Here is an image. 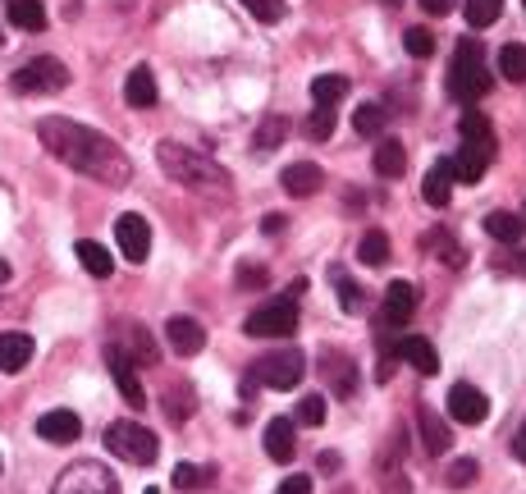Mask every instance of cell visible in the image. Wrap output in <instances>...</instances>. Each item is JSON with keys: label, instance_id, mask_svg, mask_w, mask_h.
Wrapping results in <instances>:
<instances>
[{"label": "cell", "instance_id": "obj_1", "mask_svg": "<svg viewBox=\"0 0 526 494\" xmlns=\"http://www.w3.org/2000/svg\"><path fill=\"white\" fill-rule=\"evenodd\" d=\"M37 138H42V147L51 151L55 161H65L69 170L106 183V188H124L133 179V161L119 151V142H110L106 133L87 129V124H74L65 115H46L37 124Z\"/></svg>", "mask_w": 526, "mask_h": 494}, {"label": "cell", "instance_id": "obj_2", "mask_svg": "<svg viewBox=\"0 0 526 494\" xmlns=\"http://www.w3.org/2000/svg\"><path fill=\"white\" fill-rule=\"evenodd\" d=\"M156 161H161V170L170 174L174 183L193 188V193L220 197V202H229V197H234V179L220 170V161L202 156V151L179 147V142H161V147H156Z\"/></svg>", "mask_w": 526, "mask_h": 494}, {"label": "cell", "instance_id": "obj_3", "mask_svg": "<svg viewBox=\"0 0 526 494\" xmlns=\"http://www.w3.org/2000/svg\"><path fill=\"white\" fill-rule=\"evenodd\" d=\"M490 69H485V55L476 42H458V51H453L449 60V97L462 101V106H472V101H481L485 92H490Z\"/></svg>", "mask_w": 526, "mask_h": 494}, {"label": "cell", "instance_id": "obj_4", "mask_svg": "<svg viewBox=\"0 0 526 494\" xmlns=\"http://www.w3.org/2000/svg\"><path fill=\"white\" fill-rule=\"evenodd\" d=\"M10 87H14V97H51V92H65L69 87V69L55 55H37V60L14 69Z\"/></svg>", "mask_w": 526, "mask_h": 494}, {"label": "cell", "instance_id": "obj_5", "mask_svg": "<svg viewBox=\"0 0 526 494\" xmlns=\"http://www.w3.org/2000/svg\"><path fill=\"white\" fill-rule=\"evenodd\" d=\"M106 449L124 462L151 467L156 453H161V440H156L147 426H138V421H115V426H106Z\"/></svg>", "mask_w": 526, "mask_h": 494}, {"label": "cell", "instance_id": "obj_6", "mask_svg": "<svg viewBox=\"0 0 526 494\" xmlns=\"http://www.w3.org/2000/svg\"><path fill=\"white\" fill-rule=\"evenodd\" d=\"M51 494H119V481L106 462H69L65 472L55 476Z\"/></svg>", "mask_w": 526, "mask_h": 494}, {"label": "cell", "instance_id": "obj_7", "mask_svg": "<svg viewBox=\"0 0 526 494\" xmlns=\"http://www.w3.org/2000/svg\"><path fill=\"white\" fill-rule=\"evenodd\" d=\"M307 376V357L298 348H284V353H266L252 362V385H266V389H293L298 380Z\"/></svg>", "mask_w": 526, "mask_h": 494}, {"label": "cell", "instance_id": "obj_8", "mask_svg": "<svg viewBox=\"0 0 526 494\" xmlns=\"http://www.w3.org/2000/svg\"><path fill=\"white\" fill-rule=\"evenodd\" d=\"M293 330H298V302L293 298L266 302L243 321V334H252V339H289Z\"/></svg>", "mask_w": 526, "mask_h": 494}, {"label": "cell", "instance_id": "obj_9", "mask_svg": "<svg viewBox=\"0 0 526 494\" xmlns=\"http://www.w3.org/2000/svg\"><path fill=\"white\" fill-rule=\"evenodd\" d=\"M321 385L330 389L334 398H353L357 385H362V371H357V362H353L348 353L330 348V353L321 357Z\"/></svg>", "mask_w": 526, "mask_h": 494}, {"label": "cell", "instance_id": "obj_10", "mask_svg": "<svg viewBox=\"0 0 526 494\" xmlns=\"http://www.w3.org/2000/svg\"><path fill=\"white\" fill-rule=\"evenodd\" d=\"M115 243H119V252H124V261L142 266V261H147V252H151V225L142 220V215L124 211L115 220Z\"/></svg>", "mask_w": 526, "mask_h": 494}, {"label": "cell", "instance_id": "obj_11", "mask_svg": "<svg viewBox=\"0 0 526 494\" xmlns=\"http://www.w3.org/2000/svg\"><path fill=\"white\" fill-rule=\"evenodd\" d=\"M376 481L385 494H412L408 476H403V430L385 444V453L376 458Z\"/></svg>", "mask_w": 526, "mask_h": 494}, {"label": "cell", "instance_id": "obj_12", "mask_svg": "<svg viewBox=\"0 0 526 494\" xmlns=\"http://www.w3.org/2000/svg\"><path fill=\"white\" fill-rule=\"evenodd\" d=\"M449 417L462 421V426H481V421L490 417V398H485L476 385H467V380H462V385L449 389Z\"/></svg>", "mask_w": 526, "mask_h": 494}, {"label": "cell", "instance_id": "obj_13", "mask_svg": "<svg viewBox=\"0 0 526 494\" xmlns=\"http://www.w3.org/2000/svg\"><path fill=\"white\" fill-rule=\"evenodd\" d=\"M106 366H110V376H115V385H119V398H124L129 408H142V403H147L142 380H138V371H133V362L119 353L115 344H106Z\"/></svg>", "mask_w": 526, "mask_h": 494}, {"label": "cell", "instance_id": "obj_14", "mask_svg": "<svg viewBox=\"0 0 526 494\" xmlns=\"http://www.w3.org/2000/svg\"><path fill=\"white\" fill-rule=\"evenodd\" d=\"M165 339H170V348L179 357H197L206 348V330L193 316H170V321H165Z\"/></svg>", "mask_w": 526, "mask_h": 494}, {"label": "cell", "instance_id": "obj_15", "mask_svg": "<svg viewBox=\"0 0 526 494\" xmlns=\"http://www.w3.org/2000/svg\"><path fill=\"white\" fill-rule=\"evenodd\" d=\"M37 435H42L46 444H74L78 435H83V421H78V412H69V408H51V412H42V421H37Z\"/></svg>", "mask_w": 526, "mask_h": 494}, {"label": "cell", "instance_id": "obj_16", "mask_svg": "<svg viewBox=\"0 0 526 494\" xmlns=\"http://www.w3.org/2000/svg\"><path fill=\"white\" fill-rule=\"evenodd\" d=\"M490 156H494L490 147H476V142H462V151L449 161L453 179H458V183H481V179H485V170H490Z\"/></svg>", "mask_w": 526, "mask_h": 494}, {"label": "cell", "instance_id": "obj_17", "mask_svg": "<svg viewBox=\"0 0 526 494\" xmlns=\"http://www.w3.org/2000/svg\"><path fill=\"white\" fill-rule=\"evenodd\" d=\"M403 362L417 371V376H435L440 371V353H435V344L430 339H421V334H408V339H398V348H394Z\"/></svg>", "mask_w": 526, "mask_h": 494}, {"label": "cell", "instance_id": "obj_18", "mask_svg": "<svg viewBox=\"0 0 526 494\" xmlns=\"http://www.w3.org/2000/svg\"><path fill=\"white\" fill-rule=\"evenodd\" d=\"M33 334H23V330H10V334H0V371H10V376H19L23 366L33 362Z\"/></svg>", "mask_w": 526, "mask_h": 494}, {"label": "cell", "instance_id": "obj_19", "mask_svg": "<svg viewBox=\"0 0 526 494\" xmlns=\"http://www.w3.org/2000/svg\"><path fill=\"white\" fill-rule=\"evenodd\" d=\"M321 183H325V170L321 165H312V161H298V165H289V170L280 174V188L289 197H312V193H321Z\"/></svg>", "mask_w": 526, "mask_h": 494}, {"label": "cell", "instance_id": "obj_20", "mask_svg": "<svg viewBox=\"0 0 526 494\" xmlns=\"http://www.w3.org/2000/svg\"><path fill=\"white\" fill-rule=\"evenodd\" d=\"M412 312H417V289H412L408 280H394L385 289V312H380V316H385L389 325H408Z\"/></svg>", "mask_w": 526, "mask_h": 494}, {"label": "cell", "instance_id": "obj_21", "mask_svg": "<svg viewBox=\"0 0 526 494\" xmlns=\"http://www.w3.org/2000/svg\"><path fill=\"white\" fill-rule=\"evenodd\" d=\"M124 101H129L133 110H151L156 101H161V92H156V74H151L147 65H138L129 78H124Z\"/></svg>", "mask_w": 526, "mask_h": 494}, {"label": "cell", "instance_id": "obj_22", "mask_svg": "<svg viewBox=\"0 0 526 494\" xmlns=\"http://www.w3.org/2000/svg\"><path fill=\"white\" fill-rule=\"evenodd\" d=\"M119 334H124L129 344H119V339H115V348H119L124 357H129V362H138V366H156V357H161V353H156V339H151V334L142 330V325H124Z\"/></svg>", "mask_w": 526, "mask_h": 494}, {"label": "cell", "instance_id": "obj_23", "mask_svg": "<svg viewBox=\"0 0 526 494\" xmlns=\"http://www.w3.org/2000/svg\"><path fill=\"white\" fill-rule=\"evenodd\" d=\"M417 426H421V444H426V453H430V458H435V453H449V444H453V430L444 426V421L435 417V412H430L426 403H421V408H417Z\"/></svg>", "mask_w": 526, "mask_h": 494}, {"label": "cell", "instance_id": "obj_24", "mask_svg": "<svg viewBox=\"0 0 526 494\" xmlns=\"http://www.w3.org/2000/svg\"><path fill=\"white\" fill-rule=\"evenodd\" d=\"M449 193H453V170L449 161H435L426 170V179H421V197H426V206H449Z\"/></svg>", "mask_w": 526, "mask_h": 494}, {"label": "cell", "instance_id": "obj_25", "mask_svg": "<svg viewBox=\"0 0 526 494\" xmlns=\"http://www.w3.org/2000/svg\"><path fill=\"white\" fill-rule=\"evenodd\" d=\"M266 453L275 462H289L293 453H298V435H293V421L289 417H275L266 426Z\"/></svg>", "mask_w": 526, "mask_h": 494}, {"label": "cell", "instance_id": "obj_26", "mask_svg": "<svg viewBox=\"0 0 526 494\" xmlns=\"http://www.w3.org/2000/svg\"><path fill=\"white\" fill-rule=\"evenodd\" d=\"M376 174L380 179H403V170H408V151H403V142L398 138H380L376 147Z\"/></svg>", "mask_w": 526, "mask_h": 494}, {"label": "cell", "instance_id": "obj_27", "mask_svg": "<svg viewBox=\"0 0 526 494\" xmlns=\"http://www.w3.org/2000/svg\"><path fill=\"white\" fill-rule=\"evenodd\" d=\"M74 252H78V261H83V270L92 275V280H110V270H115V257H110V252L97 243V238H83V243H78Z\"/></svg>", "mask_w": 526, "mask_h": 494}, {"label": "cell", "instance_id": "obj_28", "mask_svg": "<svg viewBox=\"0 0 526 494\" xmlns=\"http://www.w3.org/2000/svg\"><path fill=\"white\" fill-rule=\"evenodd\" d=\"M344 97H348V78H344V74H321V78H312V101H316L321 110H334Z\"/></svg>", "mask_w": 526, "mask_h": 494}, {"label": "cell", "instance_id": "obj_29", "mask_svg": "<svg viewBox=\"0 0 526 494\" xmlns=\"http://www.w3.org/2000/svg\"><path fill=\"white\" fill-rule=\"evenodd\" d=\"M10 23L23 33H42L46 28V5L42 0H10Z\"/></svg>", "mask_w": 526, "mask_h": 494}, {"label": "cell", "instance_id": "obj_30", "mask_svg": "<svg viewBox=\"0 0 526 494\" xmlns=\"http://www.w3.org/2000/svg\"><path fill=\"white\" fill-rule=\"evenodd\" d=\"M353 129L362 133V138H380V133L389 129V110L380 106V101H366V106H357Z\"/></svg>", "mask_w": 526, "mask_h": 494}, {"label": "cell", "instance_id": "obj_31", "mask_svg": "<svg viewBox=\"0 0 526 494\" xmlns=\"http://www.w3.org/2000/svg\"><path fill=\"white\" fill-rule=\"evenodd\" d=\"M165 417L170 421H188L197 412V389L193 385H174V389H165Z\"/></svg>", "mask_w": 526, "mask_h": 494}, {"label": "cell", "instance_id": "obj_32", "mask_svg": "<svg viewBox=\"0 0 526 494\" xmlns=\"http://www.w3.org/2000/svg\"><path fill=\"white\" fill-rule=\"evenodd\" d=\"M485 234L513 247V243H522L526 229H522V220H517V215H508V211H490V215H485Z\"/></svg>", "mask_w": 526, "mask_h": 494}, {"label": "cell", "instance_id": "obj_33", "mask_svg": "<svg viewBox=\"0 0 526 494\" xmlns=\"http://www.w3.org/2000/svg\"><path fill=\"white\" fill-rule=\"evenodd\" d=\"M357 257H362V266H385L389 261V234L385 229H366L362 243H357Z\"/></svg>", "mask_w": 526, "mask_h": 494}, {"label": "cell", "instance_id": "obj_34", "mask_svg": "<svg viewBox=\"0 0 526 494\" xmlns=\"http://www.w3.org/2000/svg\"><path fill=\"white\" fill-rule=\"evenodd\" d=\"M494 60H499V74L508 78V83H526V46H499V55H494Z\"/></svg>", "mask_w": 526, "mask_h": 494}, {"label": "cell", "instance_id": "obj_35", "mask_svg": "<svg viewBox=\"0 0 526 494\" xmlns=\"http://www.w3.org/2000/svg\"><path fill=\"white\" fill-rule=\"evenodd\" d=\"M421 243H426V252H440L449 266H462V247H458V238H453L449 229H430Z\"/></svg>", "mask_w": 526, "mask_h": 494}, {"label": "cell", "instance_id": "obj_36", "mask_svg": "<svg viewBox=\"0 0 526 494\" xmlns=\"http://www.w3.org/2000/svg\"><path fill=\"white\" fill-rule=\"evenodd\" d=\"M462 142H476V147H490V151H494V129H490V119L476 115V110H467V115H462Z\"/></svg>", "mask_w": 526, "mask_h": 494}, {"label": "cell", "instance_id": "obj_37", "mask_svg": "<svg viewBox=\"0 0 526 494\" xmlns=\"http://www.w3.org/2000/svg\"><path fill=\"white\" fill-rule=\"evenodd\" d=\"M293 421H298V426H325V394H302Z\"/></svg>", "mask_w": 526, "mask_h": 494}, {"label": "cell", "instance_id": "obj_38", "mask_svg": "<svg viewBox=\"0 0 526 494\" xmlns=\"http://www.w3.org/2000/svg\"><path fill=\"white\" fill-rule=\"evenodd\" d=\"M499 10H504V0H467V23L481 33V28H490L499 19Z\"/></svg>", "mask_w": 526, "mask_h": 494}, {"label": "cell", "instance_id": "obj_39", "mask_svg": "<svg viewBox=\"0 0 526 494\" xmlns=\"http://www.w3.org/2000/svg\"><path fill=\"white\" fill-rule=\"evenodd\" d=\"M284 133H289V119H280V115H270L266 124L257 129V151H275L284 142Z\"/></svg>", "mask_w": 526, "mask_h": 494}, {"label": "cell", "instance_id": "obj_40", "mask_svg": "<svg viewBox=\"0 0 526 494\" xmlns=\"http://www.w3.org/2000/svg\"><path fill=\"white\" fill-rule=\"evenodd\" d=\"M481 476V467H476V458H458V462H449V472H444V481L453 485V490H467V485Z\"/></svg>", "mask_w": 526, "mask_h": 494}, {"label": "cell", "instance_id": "obj_41", "mask_svg": "<svg viewBox=\"0 0 526 494\" xmlns=\"http://www.w3.org/2000/svg\"><path fill=\"white\" fill-rule=\"evenodd\" d=\"M334 289L344 298V312H362V289H357V280H348L344 270H334Z\"/></svg>", "mask_w": 526, "mask_h": 494}, {"label": "cell", "instance_id": "obj_42", "mask_svg": "<svg viewBox=\"0 0 526 494\" xmlns=\"http://www.w3.org/2000/svg\"><path fill=\"white\" fill-rule=\"evenodd\" d=\"M206 481H211V467H188V462L174 467V485H179V490H197V485H206Z\"/></svg>", "mask_w": 526, "mask_h": 494}, {"label": "cell", "instance_id": "obj_43", "mask_svg": "<svg viewBox=\"0 0 526 494\" xmlns=\"http://www.w3.org/2000/svg\"><path fill=\"white\" fill-rule=\"evenodd\" d=\"M403 46H408L417 60H430V55H435V37H430L426 28H408V33H403Z\"/></svg>", "mask_w": 526, "mask_h": 494}, {"label": "cell", "instance_id": "obj_44", "mask_svg": "<svg viewBox=\"0 0 526 494\" xmlns=\"http://www.w3.org/2000/svg\"><path fill=\"white\" fill-rule=\"evenodd\" d=\"M330 133H334V110H321V106H316L312 119H307V138H312V142H325Z\"/></svg>", "mask_w": 526, "mask_h": 494}, {"label": "cell", "instance_id": "obj_45", "mask_svg": "<svg viewBox=\"0 0 526 494\" xmlns=\"http://www.w3.org/2000/svg\"><path fill=\"white\" fill-rule=\"evenodd\" d=\"M243 10H252V19H261V23H280L284 0H243Z\"/></svg>", "mask_w": 526, "mask_h": 494}, {"label": "cell", "instance_id": "obj_46", "mask_svg": "<svg viewBox=\"0 0 526 494\" xmlns=\"http://www.w3.org/2000/svg\"><path fill=\"white\" fill-rule=\"evenodd\" d=\"M270 284V270L266 266H252V261H247V266H238V289H266Z\"/></svg>", "mask_w": 526, "mask_h": 494}, {"label": "cell", "instance_id": "obj_47", "mask_svg": "<svg viewBox=\"0 0 526 494\" xmlns=\"http://www.w3.org/2000/svg\"><path fill=\"white\" fill-rule=\"evenodd\" d=\"M275 494H312V476H302V472H293L289 481H284V485H280V490H275Z\"/></svg>", "mask_w": 526, "mask_h": 494}, {"label": "cell", "instance_id": "obj_48", "mask_svg": "<svg viewBox=\"0 0 526 494\" xmlns=\"http://www.w3.org/2000/svg\"><path fill=\"white\" fill-rule=\"evenodd\" d=\"M421 10L440 19V14H449V10H453V0H421Z\"/></svg>", "mask_w": 526, "mask_h": 494}, {"label": "cell", "instance_id": "obj_49", "mask_svg": "<svg viewBox=\"0 0 526 494\" xmlns=\"http://www.w3.org/2000/svg\"><path fill=\"white\" fill-rule=\"evenodd\" d=\"M261 229H266V234H280V229H284V215H266V220H261Z\"/></svg>", "mask_w": 526, "mask_h": 494}, {"label": "cell", "instance_id": "obj_50", "mask_svg": "<svg viewBox=\"0 0 526 494\" xmlns=\"http://www.w3.org/2000/svg\"><path fill=\"white\" fill-rule=\"evenodd\" d=\"M513 453H517V462H526V426L517 430V440H513Z\"/></svg>", "mask_w": 526, "mask_h": 494}, {"label": "cell", "instance_id": "obj_51", "mask_svg": "<svg viewBox=\"0 0 526 494\" xmlns=\"http://www.w3.org/2000/svg\"><path fill=\"white\" fill-rule=\"evenodd\" d=\"M321 472H339V453H321Z\"/></svg>", "mask_w": 526, "mask_h": 494}, {"label": "cell", "instance_id": "obj_52", "mask_svg": "<svg viewBox=\"0 0 526 494\" xmlns=\"http://www.w3.org/2000/svg\"><path fill=\"white\" fill-rule=\"evenodd\" d=\"M0 284H10V261H0Z\"/></svg>", "mask_w": 526, "mask_h": 494}, {"label": "cell", "instance_id": "obj_53", "mask_svg": "<svg viewBox=\"0 0 526 494\" xmlns=\"http://www.w3.org/2000/svg\"><path fill=\"white\" fill-rule=\"evenodd\" d=\"M517 220H522V229H526V206H522V215H517Z\"/></svg>", "mask_w": 526, "mask_h": 494}, {"label": "cell", "instance_id": "obj_54", "mask_svg": "<svg viewBox=\"0 0 526 494\" xmlns=\"http://www.w3.org/2000/svg\"><path fill=\"white\" fill-rule=\"evenodd\" d=\"M0 46H5V28H0Z\"/></svg>", "mask_w": 526, "mask_h": 494}, {"label": "cell", "instance_id": "obj_55", "mask_svg": "<svg viewBox=\"0 0 526 494\" xmlns=\"http://www.w3.org/2000/svg\"><path fill=\"white\" fill-rule=\"evenodd\" d=\"M147 494H161V490H147Z\"/></svg>", "mask_w": 526, "mask_h": 494}, {"label": "cell", "instance_id": "obj_56", "mask_svg": "<svg viewBox=\"0 0 526 494\" xmlns=\"http://www.w3.org/2000/svg\"><path fill=\"white\" fill-rule=\"evenodd\" d=\"M522 10H526V0H522Z\"/></svg>", "mask_w": 526, "mask_h": 494}, {"label": "cell", "instance_id": "obj_57", "mask_svg": "<svg viewBox=\"0 0 526 494\" xmlns=\"http://www.w3.org/2000/svg\"><path fill=\"white\" fill-rule=\"evenodd\" d=\"M0 472H5V467H0Z\"/></svg>", "mask_w": 526, "mask_h": 494}]
</instances>
